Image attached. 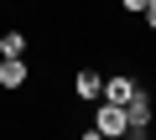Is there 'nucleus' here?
I'll use <instances>...</instances> for the list:
<instances>
[{"instance_id":"f257e3e1","label":"nucleus","mask_w":156,"mask_h":140,"mask_svg":"<svg viewBox=\"0 0 156 140\" xmlns=\"http://www.w3.org/2000/svg\"><path fill=\"white\" fill-rule=\"evenodd\" d=\"M94 130H99V135H125V130H130V114H125V104H109V99H99V109H94Z\"/></svg>"},{"instance_id":"f03ea898","label":"nucleus","mask_w":156,"mask_h":140,"mask_svg":"<svg viewBox=\"0 0 156 140\" xmlns=\"http://www.w3.org/2000/svg\"><path fill=\"white\" fill-rule=\"evenodd\" d=\"M140 83L135 78H125V73H115V78H104V99L109 104H130V94H135Z\"/></svg>"},{"instance_id":"7ed1b4c3","label":"nucleus","mask_w":156,"mask_h":140,"mask_svg":"<svg viewBox=\"0 0 156 140\" xmlns=\"http://www.w3.org/2000/svg\"><path fill=\"white\" fill-rule=\"evenodd\" d=\"M26 73H31L26 57H5V62H0V88H21V83H26Z\"/></svg>"},{"instance_id":"20e7f679","label":"nucleus","mask_w":156,"mask_h":140,"mask_svg":"<svg viewBox=\"0 0 156 140\" xmlns=\"http://www.w3.org/2000/svg\"><path fill=\"white\" fill-rule=\"evenodd\" d=\"M73 88H78V99H104V73H94V67H83V73L73 78Z\"/></svg>"},{"instance_id":"39448f33","label":"nucleus","mask_w":156,"mask_h":140,"mask_svg":"<svg viewBox=\"0 0 156 140\" xmlns=\"http://www.w3.org/2000/svg\"><path fill=\"white\" fill-rule=\"evenodd\" d=\"M0 52H5V57H26V36L21 31H5V36H0Z\"/></svg>"},{"instance_id":"423d86ee","label":"nucleus","mask_w":156,"mask_h":140,"mask_svg":"<svg viewBox=\"0 0 156 140\" xmlns=\"http://www.w3.org/2000/svg\"><path fill=\"white\" fill-rule=\"evenodd\" d=\"M120 5H125V11H140V16H146V5H151V0H120Z\"/></svg>"},{"instance_id":"0eeeda50","label":"nucleus","mask_w":156,"mask_h":140,"mask_svg":"<svg viewBox=\"0 0 156 140\" xmlns=\"http://www.w3.org/2000/svg\"><path fill=\"white\" fill-rule=\"evenodd\" d=\"M146 26L156 31V0H151V5H146Z\"/></svg>"},{"instance_id":"6e6552de","label":"nucleus","mask_w":156,"mask_h":140,"mask_svg":"<svg viewBox=\"0 0 156 140\" xmlns=\"http://www.w3.org/2000/svg\"><path fill=\"white\" fill-rule=\"evenodd\" d=\"M78 140H104V135H99V130H83V135H78Z\"/></svg>"},{"instance_id":"1a4fd4ad","label":"nucleus","mask_w":156,"mask_h":140,"mask_svg":"<svg viewBox=\"0 0 156 140\" xmlns=\"http://www.w3.org/2000/svg\"><path fill=\"white\" fill-rule=\"evenodd\" d=\"M0 62H5V52H0Z\"/></svg>"}]
</instances>
